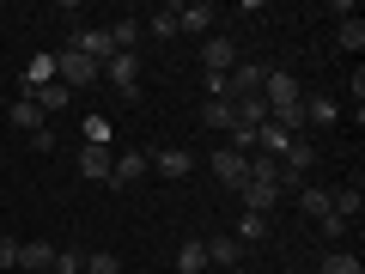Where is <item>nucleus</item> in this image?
Here are the masks:
<instances>
[{"label": "nucleus", "instance_id": "1", "mask_svg": "<svg viewBox=\"0 0 365 274\" xmlns=\"http://www.w3.org/2000/svg\"><path fill=\"white\" fill-rule=\"evenodd\" d=\"M262 104H268V116H292V110L304 104L299 79H292L287 67H268V79H262Z\"/></svg>", "mask_w": 365, "mask_h": 274}, {"label": "nucleus", "instance_id": "2", "mask_svg": "<svg viewBox=\"0 0 365 274\" xmlns=\"http://www.w3.org/2000/svg\"><path fill=\"white\" fill-rule=\"evenodd\" d=\"M55 79H61L67 91H86V86H98V79H104V67H98V61H86V55H79L73 43H67V49L55 55Z\"/></svg>", "mask_w": 365, "mask_h": 274}, {"label": "nucleus", "instance_id": "3", "mask_svg": "<svg viewBox=\"0 0 365 274\" xmlns=\"http://www.w3.org/2000/svg\"><path fill=\"white\" fill-rule=\"evenodd\" d=\"M311 165H317V146L292 134L287 153H280V177H274V183H280V196H287V189H304V171H311Z\"/></svg>", "mask_w": 365, "mask_h": 274}, {"label": "nucleus", "instance_id": "4", "mask_svg": "<svg viewBox=\"0 0 365 274\" xmlns=\"http://www.w3.org/2000/svg\"><path fill=\"white\" fill-rule=\"evenodd\" d=\"M104 73H110V86H116L122 98H140V55H134V49L110 55V61H104Z\"/></svg>", "mask_w": 365, "mask_h": 274}, {"label": "nucleus", "instance_id": "5", "mask_svg": "<svg viewBox=\"0 0 365 274\" xmlns=\"http://www.w3.org/2000/svg\"><path fill=\"white\" fill-rule=\"evenodd\" d=\"M201 67H207L213 79H225L237 67V43L232 37H201Z\"/></svg>", "mask_w": 365, "mask_h": 274}, {"label": "nucleus", "instance_id": "6", "mask_svg": "<svg viewBox=\"0 0 365 274\" xmlns=\"http://www.w3.org/2000/svg\"><path fill=\"white\" fill-rule=\"evenodd\" d=\"M237 196H244L250 213H274V208H280V183H274V177H244Z\"/></svg>", "mask_w": 365, "mask_h": 274}, {"label": "nucleus", "instance_id": "7", "mask_svg": "<svg viewBox=\"0 0 365 274\" xmlns=\"http://www.w3.org/2000/svg\"><path fill=\"white\" fill-rule=\"evenodd\" d=\"M73 49L86 55V61H98V67H104L110 55H116V37H110L104 25H86V31H79V37H73Z\"/></svg>", "mask_w": 365, "mask_h": 274}, {"label": "nucleus", "instance_id": "8", "mask_svg": "<svg viewBox=\"0 0 365 274\" xmlns=\"http://www.w3.org/2000/svg\"><path fill=\"white\" fill-rule=\"evenodd\" d=\"M207 165H213V177H220L225 189H244V177H250V158H244V153H232V146H220Z\"/></svg>", "mask_w": 365, "mask_h": 274}, {"label": "nucleus", "instance_id": "9", "mask_svg": "<svg viewBox=\"0 0 365 274\" xmlns=\"http://www.w3.org/2000/svg\"><path fill=\"white\" fill-rule=\"evenodd\" d=\"M189 31V37H213V6L207 0H195V6H177V37Z\"/></svg>", "mask_w": 365, "mask_h": 274}, {"label": "nucleus", "instance_id": "10", "mask_svg": "<svg viewBox=\"0 0 365 274\" xmlns=\"http://www.w3.org/2000/svg\"><path fill=\"white\" fill-rule=\"evenodd\" d=\"M110 171H116L110 146H79V177H91V183H110Z\"/></svg>", "mask_w": 365, "mask_h": 274}, {"label": "nucleus", "instance_id": "11", "mask_svg": "<svg viewBox=\"0 0 365 274\" xmlns=\"http://www.w3.org/2000/svg\"><path fill=\"white\" fill-rule=\"evenodd\" d=\"M31 104H37L43 116H61V110L73 104V91H67L61 79H49V86H37V91H31Z\"/></svg>", "mask_w": 365, "mask_h": 274}, {"label": "nucleus", "instance_id": "12", "mask_svg": "<svg viewBox=\"0 0 365 274\" xmlns=\"http://www.w3.org/2000/svg\"><path fill=\"white\" fill-rule=\"evenodd\" d=\"M146 165H153L158 177H189V171H195V158L182 153V146H165V153H158V158H146Z\"/></svg>", "mask_w": 365, "mask_h": 274}, {"label": "nucleus", "instance_id": "13", "mask_svg": "<svg viewBox=\"0 0 365 274\" xmlns=\"http://www.w3.org/2000/svg\"><path fill=\"white\" fill-rule=\"evenodd\" d=\"M170 268H177V274H201V268H207V244H201V238H182Z\"/></svg>", "mask_w": 365, "mask_h": 274}, {"label": "nucleus", "instance_id": "14", "mask_svg": "<svg viewBox=\"0 0 365 274\" xmlns=\"http://www.w3.org/2000/svg\"><path fill=\"white\" fill-rule=\"evenodd\" d=\"M146 171H153V165H146V153H122L116 171H110V183H116V189H128V183H140Z\"/></svg>", "mask_w": 365, "mask_h": 274}, {"label": "nucleus", "instance_id": "15", "mask_svg": "<svg viewBox=\"0 0 365 274\" xmlns=\"http://www.w3.org/2000/svg\"><path fill=\"white\" fill-rule=\"evenodd\" d=\"M304 122H311V128H335V122H341V104H335V98H323V91H317L311 104H304Z\"/></svg>", "mask_w": 365, "mask_h": 274}, {"label": "nucleus", "instance_id": "16", "mask_svg": "<svg viewBox=\"0 0 365 274\" xmlns=\"http://www.w3.org/2000/svg\"><path fill=\"white\" fill-rule=\"evenodd\" d=\"M19 268L49 274V268H55V244H19Z\"/></svg>", "mask_w": 365, "mask_h": 274}, {"label": "nucleus", "instance_id": "17", "mask_svg": "<svg viewBox=\"0 0 365 274\" xmlns=\"http://www.w3.org/2000/svg\"><path fill=\"white\" fill-rule=\"evenodd\" d=\"M201 244H207V262H220V268L244 262V244H237V238H201Z\"/></svg>", "mask_w": 365, "mask_h": 274}, {"label": "nucleus", "instance_id": "18", "mask_svg": "<svg viewBox=\"0 0 365 274\" xmlns=\"http://www.w3.org/2000/svg\"><path fill=\"white\" fill-rule=\"evenodd\" d=\"M13 128H25V134H37V128H43V110L31 104V98H13Z\"/></svg>", "mask_w": 365, "mask_h": 274}, {"label": "nucleus", "instance_id": "19", "mask_svg": "<svg viewBox=\"0 0 365 274\" xmlns=\"http://www.w3.org/2000/svg\"><path fill=\"white\" fill-rule=\"evenodd\" d=\"M341 49H347V55H359V49H365V25H359V13L341 19Z\"/></svg>", "mask_w": 365, "mask_h": 274}, {"label": "nucleus", "instance_id": "20", "mask_svg": "<svg viewBox=\"0 0 365 274\" xmlns=\"http://www.w3.org/2000/svg\"><path fill=\"white\" fill-rule=\"evenodd\" d=\"M146 31H153L158 43H165V37H177V6H158V13L146 19Z\"/></svg>", "mask_w": 365, "mask_h": 274}, {"label": "nucleus", "instance_id": "21", "mask_svg": "<svg viewBox=\"0 0 365 274\" xmlns=\"http://www.w3.org/2000/svg\"><path fill=\"white\" fill-rule=\"evenodd\" d=\"M299 201H304V213H317V225L335 213V208H329V189H299Z\"/></svg>", "mask_w": 365, "mask_h": 274}, {"label": "nucleus", "instance_id": "22", "mask_svg": "<svg viewBox=\"0 0 365 274\" xmlns=\"http://www.w3.org/2000/svg\"><path fill=\"white\" fill-rule=\"evenodd\" d=\"M268 238V220L262 213H244V225H237V244H262Z\"/></svg>", "mask_w": 365, "mask_h": 274}, {"label": "nucleus", "instance_id": "23", "mask_svg": "<svg viewBox=\"0 0 365 274\" xmlns=\"http://www.w3.org/2000/svg\"><path fill=\"white\" fill-rule=\"evenodd\" d=\"M110 37H116V55H122V49H134V43H140V25H134V19H116V25H110Z\"/></svg>", "mask_w": 365, "mask_h": 274}, {"label": "nucleus", "instance_id": "24", "mask_svg": "<svg viewBox=\"0 0 365 274\" xmlns=\"http://www.w3.org/2000/svg\"><path fill=\"white\" fill-rule=\"evenodd\" d=\"M323 274H365V268L347 256V250H329V256H323Z\"/></svg>", "mask_w": 365, "mask_h": 274}, {"label": "nucleus", "instance_id": "25", "mask_svg": "<svg viewBox=\"0 0 365 274\" xmlns=\"http://www.w3.org/2000/svg\"><path fill=\"white\" fill-rule=\"evenodd\" d=\"M207 128H232V98H207Z\"/></svg>", "mask_w": 365, "mask_h": 274}, {"label": "nucleus", "instance_id": "26", "mask_svg": "<svg viewBox=\"0 0 365 274\" xmlns=\"http://www.w3.org/2000/svg\"><path fill=\"white\" fill-rule=\"evenodd\" d=\"M49 274H86V256H79V250H55V268Z\"/></svg>", "mask_w": 365, "mask_h": 274}, {"label": "nucleus", "instance_id": "27", "mask_svg": "<svg viewBox=\"0 0 365 274\" xmlns=\"http://www.w3.org/2000/svg\"><path fill=\"white\" fill-rule=\"evenodd\" d=\"M86 274H122V262L110 250H98V256H86Z\"/></svg>", "mask_w": 365, "mask_h": 274}, {"label": "nucleus", "instance_id": "28", "mask_svg": "<svg viewBox=\"0 0 365 274\" xmlns=\"http://www.w3.org/2000/svg\"><path fill=\"white\" fill-rule=\"evenodd\" d=\"M86 146H110V122H104V116L86 122Z\"/></svg>", "mask_w": 365, "mask_h": 274}, {"label": "nucleus", "instance_id": "29", "mask_svg": "<svg viewBox=\"0 0 365 274\" xmlns=\"http://www.w3.org/2000/svg\"><path fill=\"white\" fill-rule=\"evenodd\" d=\"M13 268H19V244L0 232V274H13Z\"/></svg>", "mask_w": 365, "mask_h": 274}]
</instances>
